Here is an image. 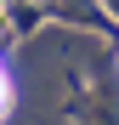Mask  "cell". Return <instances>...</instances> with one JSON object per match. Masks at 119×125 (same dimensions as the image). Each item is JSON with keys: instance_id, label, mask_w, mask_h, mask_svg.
Here are the masks:
<instances>
[{"instance_id": "cell-3", "label": "cell", "mask_w": 119, "mask_h": 125, "mask_svg": "<svg viewBox=\"0 0 119 125\" xmlns=\"http://www.w3.org/2000/svg\"><path fill=\"white\" fill-rule=\"evenodd\" d=\"M6 102H11V80H6V68H0V119H6Z\"/></svg>"}, {"instance_id": "cell-4", "label": "cell", "mask_w": 119, "mask_h": 125, "mask_svg": "<svg viewBox=\"0 0 119 125\" xmlns=\"http://www.w3.org/2000/svg\"><path fill=\"white\" fill-rule=\"evenodd\" d=\"M108 6H113V17H119V0H108Z\"/></svg>"}, {"instance_id": "cell-1", "label": "cell", "mask_w": 119, "mask_h": 125, "mask_svg": "<svg viewBox=\"0 0 119 125\" xmlns=\"http://www.w3.org/2000/svg\"><path fill=\"white\" fill-rule=\"evenodd\" d=\"M34 6H46V11H57V17H68V23H102L96 0H34Z\"/></svg>"}, {"instance_id": "cell-2", "label": "cell", "mask_w": 119, "mask_h": 125, "mask_svg": "<svg viewBox=\"0 0 119 125\" xmlns=\"http://www.w3.org/2000/svg\"><path fill=\"white\" fill-rule=\"evenodd\" d=\"M79 119H85V125H119V91L102 85V97H96L91 108H79Z\"/></svg>"}]
</instances>
